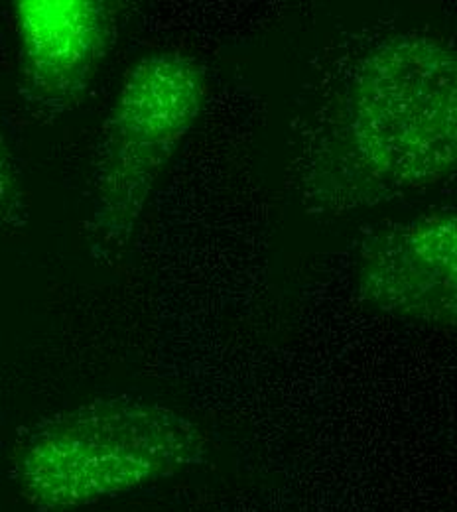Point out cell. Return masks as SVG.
<instances>
[{
	"label": "cell",
	"instance_id": "cell-1",
	"mask_svg": "<svg viewBox=\"0 0 457 512\" xmlns=\"http://www.w3.org/2000/svg\"><path fill=\"white\" fill-rule=\"evenodd\" d=\"M457 162V60L448 42L400 32L377 42L337 93L308 188L333 211L371 207L446 180Z\"/></svg>",
	"mask_w": 457,
	"mask_h": 512
},
{
	"label": "cell",
	"instance_id": "cell-2",
	"mask_svg": "<svg viewBox=\"0 0 457 512\" xmlns=\"http://www.w3.org/2000/svg\"><path fill=\"white\" fill-rule=\"evenodd\" d=\"M205 455L180 412L132 396L97 398L38 424L20 444L14 479L38 511H69L174 477Z\"/></svg>",
	"mask_w": 457,
	"mask_h": 512
},
{
	"label": "cell",
	"instance_id": "cell-3",
	"mask_svg": "<svg viewBox=\"0 0 457 512\" xmlns=\"http://www.w3.org/2000/svg\"><path fill=\"white\" fill-rule=\"evenodd\" d=\"M205 103V73L192 58L160 52L127 71L105 121L91 178L95 233L129 239L150 193Z\"/></svg>",
	"mask_w": 457,
	"mask_h": 512
},
{
	"label": "cell",
	"instance_id": "cell-4",
	"mask_svg": "<svg viewBox=\"0 0 457 512\" xmlns=\"http://www.w3.org/2000/svg\"><path fill=\"white\" fill-rule=\"evenodd\" d=\"M357 288L367 304L394 318L454 325L456 209H432L373 233L359 251Z\"/></svg>",
	"mask_w": 457,
	"mask_h": 512
},
{
	"label": "cell",
	"instance_id": "cell-5",
	"mask_svg": "<svg viewBox=\"0 0 457 512\" xmlns=\"http://www.w3.org/2000/svg\"><path fill=\"white\" fill-rule=\"evenodd\" d=\"M22 97L40 111L79 105L113 38L101 0H20L14 4Z\"/></svg>",
	"mask_w": 457,
	"mask_h": 512
},
{
	"label": "cell",
	"instance_id": "cell-6",
	"mask_svg": "<svg viewBox=\"0 0 457 512\" xmlns=\"http://www.w3.org/2000/svg\"><path fill=\"white\" fill-rule=\"evenodd\" d=\"M22 217V192L16 168L0 132V243L18 227Z\"/></svg>",
	"mask_w": 457,
	"mask_h": 512
}]
</instances>
